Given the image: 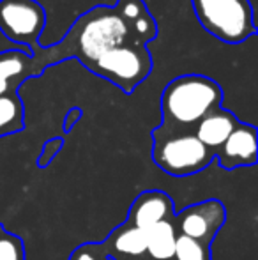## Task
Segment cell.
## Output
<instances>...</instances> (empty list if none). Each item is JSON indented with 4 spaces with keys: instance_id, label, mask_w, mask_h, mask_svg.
I'll return each instance as SVG.
<instances>
[{
    "instance_id": "1",
    "label": "cell",
    "mask_w": 258,
    "mask_h": 260,
    "mask_svg": "<svg viewBox=\"0 0 258 260\" xmlns=\"http://www.w3.org/2000/svg\"><path fill=\"white\" fill-rule=\"evenodd\" d=\"M124 43H131L129 34L117 11L108 6H97L83 13L75 21L62 43L50 46L45 52L38 48L39 53L45 55L43 57L34 55V58L41 66V69L48 62L64 60V58H78L89 69L101 53Z\"/></svg>"
},
{
    "instance_id": "2",
    "label": "cell",
    "mask_w": 258,
    "mask_h": 260,
    "mask_svg": "<svg viewBox=\"0 0 258 260\" xmlns=\"http://www.w3.org/2000/svg\"><path fill=\"white\" fill-rule=\"evenodd\" d=\"M223 90L219 83L203 75H182L165 87L161 96L165 133H193L196 124L210 112L221 108Z\"/></svg>"
},
{
    "instance_id": "3",
    "label": "cell",
    "mask_w": 258,
    "mask_h": 260,
    "mask_svg": "<svg viewBox=\"0 0 258 260\" xmlns=\"http://www.w3.org/2000/svg\"><path fill=\"white\" fill-rule=\"evenodd\" d=\"M198 23L219 41L239 45L255 36L249 0H191Z\"/></svg>"
},
{
    "instance_id": "4",
    "label": "cell",
    "mask_w": 258,
    "mask_h": 260,
    "mask_svg": "<svg viewBox=\"0 0 258 260\" xmlns=\"http://www.w3.org/2000/svg\"><path fill=\"white\" fill-rule=\"evenodd\" d=\"M152 159L172 177H190L205 170L214 159V151L202 144L193 133L152 131Z\"/></svg>"
},
{
    "instance_id": "5",
    "label": "cell",
    "mask_w": 258,
    "mask_h": 260,
    "mask_svg": "<svg viewBox=\"0 0 258 260\" xmlns=\"http://www.w3.org/2000/svg\"><path fill=\"white\" fill-rule=\"evenodd\" d=\"M89 71L103 76L117 85L122 92L131 94L152 71V55L147 46L124 43L101 53Z\"/></svg>"
},
{
    "instance_id": "6",
    "label": "cell",
    "mask_w": 258,
    "mask_h": 260,
    "mask_svg": "<svg viewBox=\"0 0 258 260\" xmlns=\"http://www.w3.org/2000/svg\"><path fill=\"white\" fill-rule=\"evenodd\" d=\"M45 25L46 11L38 0H0V32L30 53L39 48Z\"/></svg>"
},
{
    "instance_id": "7",
    "label": "cell",
    "mask_w": 258,
    "mask_h": 260,
    "mask_svg": "<svg viewBox=\"0 0 258 260\" xmlns=\"http://www.w3.org/2000/svg\"><path fill=\"white\" fill-rule=\"evenodd\" d=\"M225 221H227V209L223 202L216 199L193 204L173 216V225H177L175 229L180 232V236H186L207 246H210V243L216 239Z\"/></svg>"
},
{
    "instance_id": "8",
    "label": "cell",
    "mask_w": 258,
    "mask_h": 260,
    "mask_svg": "<svg viewBox=\"0 0 258 260\" xmlns=\"http://www.w3.org/2000/svg\"><path fill=\"white\" fill-rule=\"evenodd\" d=\"M256 127L239 122L225 144L214 152V157H217L225 170H234L239 167H253L256 163Z\"/></svg>"
},
{
    "instance_id": "9",
    "label": "cell",
    "mask_w": 258,
    "mask_h": 260,
    "mask_svg": "<svg viewBox=\"0 0 258 260\" xmlns=\"http://www.w3.org/2000/svg\"><path fill=\"white\" fill-rule=\"evenodd\" d=\"M173 216H175V209H173L172 199L165 191L149 189L134 199L133 206L129 209L128 219L124 223L134 226V229L149 230L156 223L173 219Z\"/></svg>"
},
{
    "instance_id": "10",
    "label": "cell",
    "mask_w": 258,
    "mask_h": 260,
    "mask_svg": "<svg viewBox=\"0 0 258 260\" xmlns=\"http://www.w3.org/2000/svg\"><path fill=\"white\" fill-rule=\"evenodd\" d=\"M41 71L38 60L25 50H7L0 53V96L18 92V87L25 80L38 76Z\"/></svg>"
},
{
    "instance_id": "11",
    "label": "cell",
    "mask_w": 258,
    "mask_h": 260,
    "mask_svg": "<svg viewBox=\"0 0 258 260\" xmlns=\"http://www.w3.org/2000/svg\"><path fill=\"white\" fill-rule=\"evenodd\" d=\"M101 250H106L110 260H143L147 255V237L145 230L134 229L122 223L119 229L108 236L104 244H97Z\"/></svg>"
},
{
    "instance_id": "12",
    "label": "cell",
    "mask_w": 258,
    "mask_h": 260,
    "mask_svg": "<svg viewBox=\"0 0 258 260\" xmlns=\"http://www.w3.org/2000/svg\"><path fill=\"white\" fill-rule=\"evenodd\" d=\"M239 122L241 120L230 110L217 108L196 124L193 135L205 147H209L210 151L216 152L225 144V140L230 137L232 131L239 126Z\"/></svg>"
},
{
    "instance_id": "13",
    "label": "cell",
    "mask_w": 258,
    "mask_h": 260,
    "mask_svg": "<svg viewBox=\"0 0 258 260\" xmlns=\"http://www.w3.org/2000/svg\"><path fill=\"white\" fill-rule=\"evenodd\" d=\"M147 237V257L149 260H173L175 255L177 229L173 219L156 223L149 230H145Z\"/></svg>"
},
{
    "instance_id": "14",
    "label": "cell",
    "mask_w": 258,
    "mask_h": 260,
    "mask_svg": "<svg viewBox=\"0 0 258 260\" xmlns=\"http://www.w3.org/2000/svg\"><path fill=\"white\" fill-rule=\"evenodd\" d=\"M25 127V110L18 92L0 96V138Z\"/></svg>"
},
{
    "instance_id": "15",
    "label": "cell",
    "mask_w": 258,
    "mask_h": 260,
    "mask_svg": "<svg viewBox=\"0 0 258 260\" xmlns=\"http://www.w3.org/2000/svg\"><path fill=\"white\" fill-rule=\"evenodd\" d=\"M173 260H210V246L177 234Z\"/></svg>"
},
{
    "instance_id": "16",
    "label": "cell",
    "mask_w": 258,
    "mask_h": 260,
    "mask_svg": "<svg viewBox=\"0 0 258 260\" xmlns=\"http://www.w3.org/2000/svg\"><path fill=\"white\" fill-rule=\"evenodd\" d=\"M0 260H25V244L21 237L7 232L0 225Z\"/></svg>"
},
{
    "instance_id": "17",
    "label": "cell",
    "mask_w": 258,
    "mask_h": 260,
    "mask_svg": "<svg viewBox=\"0 0 258 260\" xmlns=\"http://www.w3.org/2000/svg\"><path fill=\"white\" fill-rule=\"evenodd\" d=\"M62 145H64V140H62V138H52V140L46 142V144L43 145L41 154H39V161H38L39 167H41V168L48 167V165L52 163L53 159H55L57 152H60Z\"/></svg>"
},
{
    "instance_id": "18",
    "label": "cell",
    "mask_w": 258,
    "mask_h": 260,
    "mask_svg": "<svg viewBox=\"0 0 258 260\" xmlns=\"http://www.w3.org/2000/svg\"><path fill=\"white\" fill-rule=\"evenodd\" d=\"M69 260H97V255L94 253L92 246L85 244V246H80L78 250L71 255V258Z\"/></svg>"
},
{
    "instance_id": "19",
    "label": "cell",
    "mask_w": 258,
    "mask_h": 260,
    "mask_svg": "<svg viewBox=\"0 0 258 260\" xmlns=\"http://www.w3.org/2000/svg\"><path fill=\"white\" fill-rule=\"evenodd\" d=\"M82 119V110L80 108H71L65 115V120H64V129L65 131H71V127L75 126L78 120Z\"/></svg>"
}]
</instances>
